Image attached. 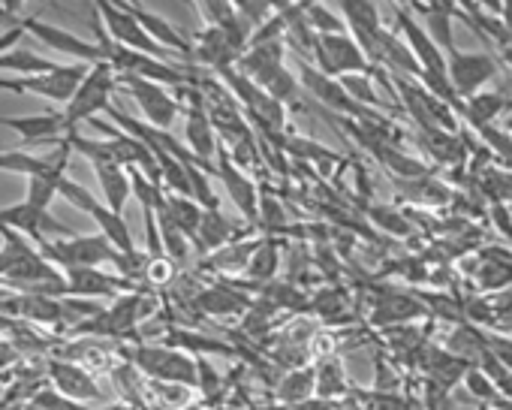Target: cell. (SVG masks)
<instances>
[{
    "instance_id": "obj_25",
    "label": "cell",
    "mask_w": 512,
    "mask_h": 410,
    "mask_svg": "<svg viewBox=\"0 0 512 410\" xmlns=\"http://www.w3.org/2000/svg\"><path fill=\"white\" fill-rule=\"evenodd\" d=\"M473 281L485 293L506 290L512 284V260L503 251H494V248L482 251L479 263H473Z\"/></svg>"
},
{
    "instance_id": "obj_11",
    "label": "cell",
    "mask_w": 512,
    "mask_h": 410,
    "mask_svg": "<svg viewBox=\"0 0 512 410\" xmlns=\"http://www.w3.org/2000/svg\"><path fill=\"white\" fill-rule=\"evenodd\" d=\"M184 136H187V148H190V154L199 160V163H208L211 166V160H214V154H217V133H214V127H211V118H208V112H205V100H202V94H199V88L196 85H190V88H184Z\"/></svg>"
},
{
    "instance_id": "obj_8",
    "label": "cell",
    "mask_w": 512,
    "mask_h": 410,
    "mask_svg": "<svg viewBox=\"0 0 512 410\" xmlns=\"http://www.w3.org/2000/svg\"><path fill=\"white\" fill-rule=\"evenodd\" d=\"M341 13H344L347 34L359 43V49L365 52L368 64L377 67L383 40L389 34L383 28V19H380L377 4H374V0H341Z\"/></svg>"
},
{
    "instance_id": "obj_38",
    "label": "cell",
    "mask_w": 512,
    "mask_h": 410,
    "mask_svg": "<svg viewBox=\"0 0 512 410\" xmlns=\"http://www.w3.org/2000/svg\"><path fill=\"white\" fill-rule=\"evenodd\" d=\"M193 389L205 401H214L223 392V380H220V374L214 371V365L205 356H196V383H193Z\"/></svg>"
},
{
    "instance_id": "obj_47",
    "label": "cell",
    "mask_w": 512,
    "mask_h": 410,
    "mask_svg": "<svg viewBox=\"0 0 512 410\" xmlns=\"http://www.w3.org/2000/svg\"><path fill=\"white\" fill-rule=\"evenodd\" d=\"M332 410H368V404L362 401L359 389H350L344 398H338V401H335V407H332Z\"/></svg>"
},
{
    "instance_id": "obj_49",
    "label": "cell",
    "mask_w": 512,
    "mask_h": 410,
    "mask_svg": "<svg viewBox=\"0 0 512 410\" xmlns=\"http://www.w3.org/2000/svg\"><path fill=\"white\" fill-rule=\"evenodd\" d=\"M0 28H4V13H0Z\"/></svg>"
},
{
    "instance_id": "obj_26",
    "label": "cell",
    "mask_w": 512,
    "mask_h": 410,
    "mask_svg": "<svg viewBox=\"0 0 512 410\" xmlns=\"http://www.w3.org/2000/svg\"><path fill=\"white\" fill-rule=\"evenodd\" d=\"M278 269H281V245H278V239L266 236V239H260V245L253 248V254H250V260L244 266L247 281L256 284V287H266V284L275 281Z\"/></svg>"
},
{
    "instance_id": "obj_19",
    "label": "cell",
    "mask_w": 512,
    "mask_h": 410,
    "mask_svg": "<svg viewBox=\"0 0 512 410\" xmlns=\"http://www.w3.org/2000/svg\"><path fill=\"white\" fill-rule=\"evenodd\" d=\"M422 314H428V311H425V305H422L419 296L392 290V293H383V296L374 302V308H371V323L380 326V329H389V326H404V323H410V320H419Z\"/></svg>"
},
{
    "instance_id": "obj_40",
    "label": "cell",
    "mask_w": 512,
    "mask_h": 410,
    "mask_svg": "<svg viewBox=\"0 0 512 410\" xmlns=\"http://www.w3.org/2000/svg\"><path fill=\"white\" fill-rule=\"evenodd\" d=\"M308 308H314L326 323H335V314H347V299L338 287H329V290H320Z\"/></svg>"
},
{
    "instance_id": "obj_17",
    "label": "cell",
    "mask_w": 512,
    "mask_h": 410,
    "mask_svg": "<svg viewBox=\"0 0 512 410\" xmlns=\"http://www.w3.org/2000/svg\"><path fill=\"white\" fill-rule=\"evenodd\" d=\"M241 52H244V49H238L220 28L205 25V28L199 31V37H196V46H193V52H190V61H193V67L199 64V67H205V70L220 73V70L235 67L238 58H241Z\"/></svg>"
},
{
    "instance_id": "obj_44",
    "label": "cell",
    "mask_w": 512,
    "mask_h": 410,
    "mask_svg": "<svg viewBox=\"0 0 512 410\" xmlns=\"http://www.w3.org/2000/svg\"><path fill=\"white\" fill-rule=\"evenodd\" d=\"M371 218H374V224H380V227L389 230L392 236H407V233H410V224H407L398 212L383 209V205H374V209H371Z\"/></svg>"
},
{
    "instance_id": "obj_12",
    "label": "cell",
    "mask_w": 512,
    "mask_h": 410,
    "mask_svg": "<svg viewBox=\"0 0 512 410\" xmlns=\"http://www.w3.org/2000/svg\"><path fill=\"white\" fill-rule=\"evenodd\" d=\"M211 163H214V175L220 178L223 190L235 202V209L244 215V221L253 224L256 221V212H260V187H256V181L244 169H238L220 145H217V154H214Z\"/></svg>"
},
{
    "instance_id": "obj_15",
    "label": "cell",
    "mask_w": 512,
    "mask_h": 410,
    "mask_svg": "<svg viewBox=\"0 0 512 410\" xmlns=\"http://www.w3.org/2000/svg\"><path fill=\"white\" fill-rule=\"evenodd\" d=\"M46 377L55 383V392L73 398V401H103V392H100V383L94 380V374L79 365V362H70V359H58L52 356L46 362Z\"/></svg>"
},
{
    "instance_id": "obj_42",
    "label": "cell",
    "mask_w": 512,
    "mask_h": 410,
    "mask_svg": "<svg viewBox=\"0 0 512 410\" xmlns=\"http://www.w3.org/2000/svg\"><path fill=\"white\" fill-rule=\"evenodd\" d=\"M284 148H287L290 154L302 157V160H323V163H335V160H338V154H332L329 148H323V145H317V142H311V139H299V136H290Z\"/></svg>"
},
{
    "instance_id": "obj_28",
    "label": "cell",
    "mask_w": 512,
    "mask_h": 410,
    "mask_svg": "<svg viewBox=\"0 0 512 410\" xmlns=\"http://www.w3.org/2000/svg\"><path fill=\"white\" fill-rule=\"evenodd\" d=\"M350 380L344 374V365L338 356H326L314 362V395L326 401H338L350 392Z\"/></svg>"
},
{
    "instance_id": "obj_7",
    "label": "cell",
    "mask_w": 512,
    "mask_h": 410,
    "mask_svg": "<svg viewBox=\"0 0 512 410\" xmlns=\"http://www.w3.org/2000/svg\"><path fill=\"white\" fill-rule=\"evenodd\" d=\"M88 64H61L52 73H40V76H19V79H4V91L13 94H37L43 100L61 103L67 106L70 97L76 94L82 76H85Z\"/></svg>"
},
{
    "instance_id": "obj_37",
    "label": "cell",
    "mask_w": 512,
    "mask_h": 410,
    "mask_svg": "<svg viewBox=\"0 0 512 410\" xmlns=\"http://www.w3.org/2000/svg\"><path fill=\"white\" fill-rule=\"evenodd\" d=\"M341 88L353 97V103L365 106V109H383V100L371 82V73H350V76H341L338 79Z\"/></svg>"
},
{
    "instance_id": "obj_13",
    "label": "cell",
    "mask_w": 512,
    "mask_h": 410,
    "mask_svg": "<svg viewBox=\"0 0 512 410\" xmlns=\"http://www.w3.org/2000/svg\"><path fill=\"white\" fill-rule=\"evenodd\" d=\"M299 79H302L305 91H308L323 109H329V112H335V115L356 118V121L365 115V106L353 103V97L341 88V82L332 79V76H326V73H320L311 61H299Z\"/></svg>"
},
{
    "instance_id": "obj_45",
    "label": "cell",
    "mask_w": 512,
    "mask_h": 410,
    "mask_svg": "<svg viewBox=\"0 0 512 410\" xmlns=\"http://www.w3.org/2000/svg\"><path fill=\"white\" fill-rule=\"evenodd\" d=\"M491 221H494V227L506 236V239H512V209L506 202H494L491 205Z\"/></svg>"
},
{
    "instance_id": "obj_34",
    "label": "cell",
    "mask_w": 512,
    "mask_h": 410,
    "mask_svg": "<svg viewBox=\"0 0 512 410\" xmlns=\"http://www.w3.org/2000/svg\"><path fill=\"white\" fill-rule=\"evenodd\" d=\"M61 64L55 61H46L28 49H13V52H0V70L7 73H19V76H40V73H52L58 70Z\"/></svg>"
},
{
    "instance_id": "obj_3",
    "label": "cell",
    "mask_w": 512,
    "mask_h": 410,
    "mask_svg": "<svg viewBox=\"0 0 512 410\" xmlns=\"http://www.w3.org/2000/svg\"><path fill=\"white\" fill-rule=\"evenodd\" d=\"M115 88H118V73L103 61V64H88L76 94L70 97V103L61 109L64 115V124H67V133L76 130V124L82 121H91L97 118L100 112H106L112 106V97H115Z\"/></svg>"
},
{
    "instance_id": "obj_16",
    "label": "cell",
    "mask_w": 512,
    "mask_h": 410,
    "mask_svg": "<svg viewBox=\"0 0 512 410\" xmlns=\"http://www.w3.org/2000/svg\"><path fill=\"white\" fill-rule=\"evenodd\" d=\"M0 227H7V230H16V233L28 236L34 245L37 242H46V233L73 236V230L67 224L55 221L43 209H34L31 202H19V205H10V209H0Z\"/></svg>"
},
{
    "instance_id": "obj_33",
    "label": "cell",
    "mask_w": 512,
    "mask_h": 410,
    "mask_svg": "<svg viewBox=\"0 0 512 410\" xmlns=\"http://www.w3.org/2000/svg\"><path fill=\"white\" fill-rule=\"evenodd\" d=\"M145 401H151L157 410H181V407L193 404V386L163 383V380L145 377Z\"/></svg>"
},
{
    "instance_id": "obj_2",
    "label": "cell",
    "mask_w": 512,
    "mask_h": 410,
    "mask_svg": "<svg viewBox=\"0 0 512 410\" xmlns=\"http://www.w3.org/2000/svg\"><path fill=\"white\" fill-rule=\"evenodd\" d=\"M118 359L130 362L142 377L148 380H163V383H181L193 386L196 383V359L166 347V344H145V341H130L127 347H118Z\"/></svg>"
},
{
    "instance_id": "obj_23",
    "label": "cell",
    "mask_w": 512,
    "mask_h": 410,
    "mask_svg": "<svg viewBox=\"0 0 512 410\" xmlns=\"http://www.w3.org/2000/svg\"><path fill=\"white\" fill-rule=\"evenodd\" d=\"M163 344L166 347H175L181 353H220V356H241V350L229 341H220V338H208V335H199L187 326H169L163 332Z\"/></svg>"
},
{
    "instance_id": "obj_43",
    "label": "cell",
    "mask_w": 512,
    "mask_h": 410,
    "mask_svg": "<svg viewBox=\"0 0 512 410\" xmlns=\"http://www.w3.org/2000/svg\"><path fill=\"white\" fill-rule=\"evenodd\" d=\"M58 193H61V196H64V199H67L70 205H76L79 212H85V215H88V212L94 209V205H97L94 193H88V190H85L82 184L70 181L67 175H64V178H61V184H58Z\"/></svg>"
},
{
    "instance_id": "obj_39",
    "label": "cell",
    "mask_w": 512,
    "mask_h": 410,
    "mask_svg": "<svg viewBox=\"0 0 512 410\" xmlns=\"http://www.w3.org/2000/svg\"><path fill=\"white\" fill-rule=\"evenodd\" d=\"M28 404H31L34 410H91V407H82L79 401H73V398L55 392L52 386H40V389L28 398Z\"/></svg>"
},
{
    "instance_id": "obj_30",
    "label": "cell",
    "mask_w": 512,
    "mask_h": 410,
    "mask_svg": "<svg viewBox=\"0 0 512 410\" xmlns=\"http://www.w3.org/2000/svg\"><path fill=\"white\" fill-rule=\"evenodd\" d=\"M392 181H395V187H398L407 199H413V202H419V205H443V202H449V196H452V190H449L443 181H437L431 172H428V175H419V178H395V175H392Z\"/></svg>"
},
{
    "instance_id": "obj_22",
    "label": "cell",
    "mask_w": 512,
    "mask_h": 410,
    "mask_svg": "<svg viewBox=\"0 0 512 410\" xmlns=\"http://www.w3.org/2000/svg\"><path fill=\"white\" fill-rule=\"evenodd\" d=\"M0 127L16 130L25 142H61L67 136V124L61 112H46V115H31V118H0Z\"/></svg>"
},
{
    "instance_id": "obj_1",
    "label": "cell",
    "mask_w": 512,
    "mask_h": 410,
    "mask_svg": "<svg viewBox=\"0 0 512 410\" xmlns=\"http://www.w3.org/2000/svg\"><path fill=\"white\" fill-rule=\"evenodd\" d=\"M235 70H238L241 76H247L253 85H260L269 97L281 100L284 106L293 100V94H296V88H299L296 76L287 70V46H284V40L250 43V46L241 52Z\"/></svg>"
},
{
    "instance_id": "obj_10",
    "label": "cell",
    "mask_w": 512,
    "mask_h": 410,
    "mask_svg": "<svg viewBox=\"0 0 512 410\" xmlns=\"http://www.w3.org/2000/svg\"><path fill=\"white\" fill-rule=\"evenodd\" d=\"M118 85L130 91V97L139 103L142 115L148 118L145 124H151L157 130H169L181 112V103L166 91V85H157L142 76H118Z\"/></svg>"
},
{
    "instance_id": "obj_31",
    "label": "cell",
    "mask_w": 512,
    "mask_h": 410,
    "mask_svg": "<svg viewBox=\"0 0 512 410\" xmlns=\"http://www.w3.org/2000/svg\"><path fill=\"white\" fill-rule=\"evenodd\" d=\"M163 209H166L169 221L181 230V236L190 242L196 236V227H199V218L205 209H199V202L190 196H178V193H166V190H163Z\"/></svg>"
},
{
    "instance_id": "obj_41",
    "label": "cell",
    "mask_w": 512,
    "mask_h": 410,
    "mask_svg": "<svg viewBox=\"0 0 512 410\" xmlns=\"http://www.w3.org/2000/svg\"><path fill=\"white\" fill-rule=\"evenodd\" d=\"M464 386H467V392H470L476 401H482V404H491V401L497 398V386L491 383V377H488L479 365H470V368H467Z\"/></svg>"
},
{
    "instance_id": "obj_32",
    "label": "cell",
    "mask_w": 512,
    "mask_h": 410,
    "mask_svg": "<svg viewBox=\"0 0 512 410\" xmlns=\"http://www.w3.org/2000/svg\"><path fill=\"white\" fill-rule=\"evenodd\" d=\"M275 398L278 404H299L314 398V362L302 368H290L278 383H275Z\"/></svg>"
},
{
    "instance_id": "obj_51",
    "label": "cell",
    "mask_w": 512,
    "mask_h": 410,
    "mask_svg": "<svg viewBox=\"0 0 512 410\" xmlns=\"http://www.w3.org/2000/svg\"><path fill=\"white\" fill-rule=\"evenodd\" d=\"M287 4H293V0H287Z\"/></svg>"
},
{
    "instance_id": "obj_9",
    "label": "cell",
    "mask_w": 512,
    "mask_h": 410,
    "mask_svg": "<svg viewBox=\"0 0 512 410\" xmlns=\"http://www.w3.org/2000/svg\"><path fill=\"white\" fill-rule=\"evenodd\" d=\"M446 76H449V85H452L458 103L464 106V100L479 94L482 85H488L497 76V61L482 52L473 55V52L449 49L446 52Z\"/></svg>"
},
{
    "instance_id": "obj_35",
    "label": "cell",
    "mask_w": 512,
    "mask_h": 410,
    "mask_svg": "<svg viewBox=\"0 0 512 410\" xmlns=\"http://www.w3.org/2000/svg\"><path fill=\"white\" fill-rule=\"evenodd\" d=\"M506 109V97L503 94H473L470 100H464V106H461V115L479 130V127H485L488 121H494L500 112Z\"/></svg>"
},
{
    "instance_id": "obj_50",
    "label": "cell",
    "mask_w": 512,
    "mask_h": 410,
    "mask_svg": "<svg viewBox=\"0 0 512 410\" xmlns=\"http://www.w3.org/2000/svg\"><path fill=\"white\" fill-rule=\"evenodd\" d=\"M0 392H4V386H0Z\"/></svg>"
},
{
    "instance_id": "obj_29",
    "label": "cell",
    "mask_w": 512,
    "mask_h": 410,
    "mask_svg": "<svg viewBox=\"0 0 512 410\" xmlns=\"http://www.w3.org/2000/svg\"><path fill=\"white\" fill-rule=\"evenodd\" d=\"M94 221H97V227H100V233L109 239V245L118 251V254H124V257H130V254H136L139 248H136V242H133V236H130V227H127V221H124V215H115V212H109L106 205H94V209L88 212Z\"/></svg>"
},
{
    "instance_id": "obj_27",
    "label": "cell",
    "mask_w": 512,
    "mask_h": 410,
    "mask_svg": "<svg viewBox=\"0 0 512 410\" xmlns=\"http://www.w3.org/2000/svg\"><path fill=\"white\" fill-rule=\"evenodd\" d=\"M97 181H100V190H103V199H106V209L115 212V215H124V205L130 199V175H127V166H118V163H97Z\"/></svg>"
},
{
    "instance_id": "obj_36",
    "label": "cell",
    "mask_w": 512,
    "mask_h": 410,
    "mask_svg": "<svg viewBox=\"0 0 512 410\" xmlns=\"http://www.w3.org/2000/svg\"><path fill=\"white\" fill-rule=\"evenodd\" d=\"M64 175H67V166H58V169L49 172V175H34V178H28V199H25V202H31L34 209L49 212V205H52V199L58 196V184H61Z\"/></svg>"
},
{
    "instance_id": "obj_20",
    "label": "cell",
    "mask_w": 512,
    "mask_h": 410,
    "mask_svg": "<svg viewBox=\"0 0 512 410\" xmlns=\"http://www.w3.org/2000/svg\"><path fill=\"white\" fill-rule=\"evenodd\" d=\"M193 308H199L208 317H244V311L250 308V296L223 284L202 287L199 293H193Z\"/></svg>"
},
{
    "instance_id": "obj_18",
    "label": "cell",
    "mask_w": 512,
    "mask_h": 410,
    "mask_svg": "<svg viewBox=\"0 0 512 410\" xmlns=\"http://www.w3.org/2000/svg\"><path fill=\"white\" fill-rule=\"evenodd\" d=\"M67 281V296L76 299H100V296H121V290H130V284L121 275H106L91 266H73L61 272Z\"/></svg>"
},
{
    "instance_id": "obj_5",
    "label": "cell",
    "mask_w": 512,
    "mask_h": 410,
    "mask_svg": "<svg viewBox=\"0 0 512 410\" xmlns=\"http://www.w3.org/2000/svg\"><path fill=\"white\" fill-rule=\"evenodd\" d=\"M40 254L55 263L61 272L64 269H73V266H103V263H115L121 260V254L109 245V239L100 233V236H70L67 242H37Z\"/></svg>"
},
{
    "instance_id": "obj_6",
    "label": "cell",
    "mask_w": 512,
    "mask_h": 410,
    "mask_svg": "<svg viewBox=\"0 0 512 410\" xmlns=\"http://www.w3.org/2000/svg\"><path fill=\"white\" fill-rule=\"evenodd\" d=\"M314 61L317 70L341 79L350 73H371L374 67L368 64L365 52L359 49V43L350 34H317L314 40Z\"/></svg>"
},
{
    "instance_id": "obj_24",
    "label": "cell",
    "mask_w": 512,
    "mask_h": 410,
    "mask_svg": "<svg viewBox=\"0 0 512 410\" xmlns=\"http://www.w3.org/2000/svg\"><path fill=\"white\" fill-rule=\"evenodd\" d=\"M232 236H235V224L229 218H223L220 209H211V212H202L196 236L190 242L196 245L199 257H208L214 251H220L226 242H232Z\"/></svg>"
},
{
    "instance_id": "obj_14",
    "label": "cell",
    "mask_w": 512,
    "mask_h": 410,
    "mask_svg": "<svg viewBox=\"0 0 512 410\" xmlns=\"http://www.w3.org/2000/svg\"><path fill=\"white\" fill-rule=\"evenodd\" d=\"M22 28H25V34H34L40 43H46L49 49H58L64 55H73L79 64H103L106 61V49L100 43H88V40H82V37H76L70 31H61L55 25H46L37 16L25 19Z\"/></svg>"
},
{
    "instance_id": "obj_46",
    "label": "cell",
    "mask_w": 512,
    "mask_h": 410,
    "mask_svg": "<svg viewBox=\"0 0 512 410\" xmlns=\"http://www.w3.org/2000/svg\"><path fill=\"white\" fill-rule=\"evenodd\" d=\"M22 359L19 347L10 338H0V368H13Z\"/></svg>"
},
{
    "instance_id": "obj_21",
    "label": "cell",
    "mask_w": 512,
    "mask_h": 410,
    "mask_svg": "<svg viewBox=\"0 0 512 410\" xmlns=\"http://www.w3.org/2000/svg\"><path fill=\"white\" fill-rule=\"evenodd\" d=\"M70 163V145L61 139L58 142V154L55 160H43V157H34L22 148H13V151H0V172H19V175H49L55 172L58 166H67Z\"/></svg>"
},
{
    "instance_id": "obj_4",
    "label": "cell",
    "mask_w": 512,
    "mask_h": 410,
    "mask_svg": "<svg viewBox=\"0 0 512 410\" xmlns=\"http://www.w3.org/2000/svg\"><path fill=\"white\" fill-rule=\"evenodd\" d=\"M94 7H97V13H100L97 22L103 25L106 37H109L112 43H118V46H124V49H136V52L151 55V58H160V61H172L175 52H169V49H163L160 43H154V40L148 37V31L139 25V19L130 13L127 4H115V0H94ZM175 58H178V55H175ZM184 64H190V61H184Z\"/></svg>"
},
{
    "instance_id": "obj_48",
    "label": "cell",
    "mask_w": 512,
    "mask_h": 410,
    "mask_svg": "<svg viewBox=\"0 0 512 410\" xmlns=\"http://www.w3.org/2000/svg\"><path fill=\"white\" fill-rule=\"evenodd\" d=\"M476 410H497V407H491V404H479Z\"/></svg>"
}]
</instances>
